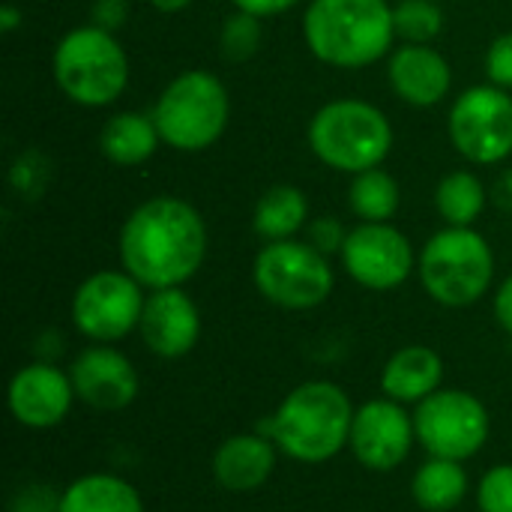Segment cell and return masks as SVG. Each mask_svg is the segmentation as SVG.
Instances as JSON below:
<instances>
[{
    "label": "cell",
    "mask_w": 512,
    "mask_h": 512,
    "mask_svg": "<svg viewBox=\"0 0 512 512\" xmlns=\"http://www.w3.org/2000/svg\"><path fill=\"white\" fill-rule=\"evenodd\" d=\"M117 249L123 270L147 291L183 288L207 258V225L189 201L156 195L126 216Z\"/></svg>",
    "instance_id": "cell-1"
},
{
    "label": "cell",
    "mask_w": 512,
    "mask_h": 512,
    "mask_svg": "<svg viewBox=\"0 0 512 512\" xmlns=\"http://www.w3.org/2000/svg\"><path fill=\"white\" fill-rule=\"evenodd\" d=\"M354 411L351 396L339 384L306 381L294 387L270 417L258 420L255 429L288 459L300 465H324L348 450Z\"/></svg>",
    "instance_id": "cell-2"
},
{
    "label": "cell",
    "mask_w": 512,
    "mask_h": 512,
    "mask_svg": "<svg viewBox=\"0 0 512 512\" xmlns=\"http://www.w3.org/2000/svg\"><path fill=\"white\" fill-rule=\"evenodd\" d=\"M303 39L327 66H372L393 48V6L387 0H309L303 12Z\"/></svg>",
    "instance_id": "cell-3"
},
{
    "label": "cell",
    "mask_w": 512,
    "mask_h": 512,
    "mask_svg": "<svg viewBox=\"0 0 512 512\" xmlns=\"http://www.w3.org/2000/svg\"><path fill=\"white\" fill-rule=\"evenodd\" d=\"M309 147L327 168L354 177L384 165L393 150V126L372 102L333 99L309 120Z\"/></svg>",
    "instance_id": "cell-4"
},
{
    "label": "cell",
    "mask_w": 512,
    "mask_h": 512,
    "mask_svg": "<svg viewBox=\"0 0 512 512\" xmlns=\"http://www.w3.org/2000/svg\"><path fill=\"white\" fill-rule=\"evenodd\" d=\"M60 93L81 108L114 105L129 84V57L117 36L99 24L69 30L51 57Z\"/></svg>",
    "instance_id": "cell-5"
},
{
    "label": "cell",
    "mask_w": 512,
    "mask_h": 512,
    "mask_svg": "<svg viewBox=\"0 0 512 512\" xmlns=\"http://www.w3.org/2000/svg\"><path fill=\"white\" fill-rule=\"evenodd\" d=\"M423 291L447 309H468L486 297L495 279V252L474 228H453L432 234L417 258Z\"/></svg>",
    "instance_id": "cell-6"
},
{
    "label": "cell",
    "mask_w": 512,
    "mask_h": 512,
    "mask_svg": "<svg viewBox=\"0 0 512 512\" xmlns=\"http://www.w3.org/2000/svg\"><path fill=\"white\" fill-rule=\"evenodd\" d=\"M231 117L225 84L207 69H189L168 81L153 105V120L162 144L180 153H201L213 147Z\"/></svg>",
    "instance_id": "cell-7"
},
{
    "label": "cell",
    "mask_w": 512,
    "mask_h": 512,
    "mask_svg": "<svg viewBox=\"0 0 512 512\" xmlns=\"http://www.w3.org/2000/svg\"><path fill=\"white\" fill-rule=\"evenodd\" d=\"M258 294L285 312H309L330 300L336 288L333 264L309 240L264 243L252 264Z\"/></svg>",
    "instance_id": "cell-8"
},
{
    "label": "cell",
    "mask_w": 512,
    "mask_h": 512,
    "mask_svg": "<svg viewBox=\"0 0 512 512\" xmlns=\"http://www.w3.org/2000/svg\"><path fill=\"white\" fill-rule=\"evenodd\" d=\"M417 444L435 459L468 462L474 459L492 432V420L480 396L468 390H438L414 405Z\"/></svg>",
    "instance_id": "cell-9"
},
{
    "label": "cell",
    "mask_w": 512,
    "mask_h": 512,
    "mask_svg": "<svg viewBox=\"0 0 512 512\" xmlns=\"http://www.w3.org/2000/svg\"><path fill=\"white\" fill-rule=\"evenodd\" d=\"M144 285L126 270H99L72 294V324L96 345H114L138 330L144 315Z\"/></svg>",
    "instance_id": "cell-10"
},
{
    "label": "cell",
    "mask_w": 512,
    "mask_h": 512,
    "mask_svg": "<svg viewBox=\"0 0 512 512\" xmlns=\"http://www.w3.org/2000/svg\"><path fill=\"white\" fill-rule=\"evenodd\" d=\"M453 147L474 165H498L512 156V96L504 87L477 84L456 96L447 120Z\"/></svg>",
    "instance_id": "cell-11"
},
{
    "label": "cell",
    "mask_w": 512,
    "mask_h": 512,
    "mask_svg": "<svg viewBox=\"0 0 512 512\" xmlns=\"http://www.w3.org/2000/svg\"><path fill=\"white\" fill-rule=\"evenodd\" d=\"M345 273L369 291H396L417 270L411 240L390 222H360L342 246Z\"/></svg>",
    "instance_id": "cell-12"
},
{
    "label": "cell",
    "mask_w": 512,
    "mask_h": 512,
    "mask_svg": "<svg viewBox=\"0 0 512 512\" xmlns=\"http://www.w3.org/2000/svg\"><path fill=\"white\" fill-rule=\"evenodd\" d=\"M414 444H417V432H414V414H408V405H399L381 396V399L363 402L354 411L348 450L366 471L390 474L402 468Z\"/></svg>",
    "instance_id": "cell-13"
},
{
    "label": "cell",
    "mask_w": 512,
    "mask_h": 512,
    "mask_svg": "<svg viewBox=\"0 0 512 512\" xmlns=\"http://www.w3.org/2000/svg\"><path fill=\"white\" fill-rule=\"evenodd\" d=\"M75 399L78 396H75L69 372L45 360L21 366L12 375L9 390H6V405H9L12 420L33 432L60 426L69 417Z\"/></svg>",
    "instance_id": "cell-14"
},
{
    "label": "cell",
    "mask_w": 512,
    "mask_h": 512,
    "mask_svg": "<svg viewBox=\"0 0 512 512\" xmlns=\"http://www.w3.org/2000/svg\"><path fill=\"white\" fill-rule=\"evenodd\" d=\"M69 378L78 402L96 411H123L141 393L138 369L114 345L90 342V348L75 354L69 366Z\"/></svg>",
    "instance_id": "cell-15"
},
{
    "label": "cell",
    "mask_w": 512,
    "mask_h": 512,
    "mask_svg": "<svg viewBox=\"0 0 512 512\" xmlns=\"http://www.w3.org/2000/svg\"><path fill=\"white\" fill-rule=\"evenodd\" d=\"M138 333L153 357L180 360L201 339V312L183 288H159L147 294Z\"/></svg>",
    "instance_id": "cell-16"
},
{
    "label": "cell",
    "mask_w": 512,
    "mask_h": 512,
    "mask_svg": "<svg viewBox=\"0 0 512 512\" xmlns=\"http://www.w3.org/2000/svg\"><path fill=\"white\" fill-rule=\"evenodd\" d=\"M387 78L393 93L414 108H432L444 102L453 87V69L447 57L432 45L417 42H405L390 54Z\"/></svg>",
    "instance_id": "cell-17"
},
{
    "label": "cell",
    "mask_w": 512,
    "mask_h": 512,
    "mask_svg": "<svg viewBox=\"0 0 512 512\" xmlns=\"http://www.w3.org/2000/svg\"><path fill=\"white\" fill-rule=\"evenodd\" d=\"M279 462V447L255 432H237L225 438L213 453V480L231 495H252L270 483Z\"/></svg>",
    "instance_id": "cell-18"
},
{
    "label": "cell",
    "mask_w": 512,
    "mask_h": 512,
    "mask_svg": "<svg viewBox=\"0 0 512 512\" xmlns=\"http://www.w3.org/2000/svg\"><path fill=\"white\" fill-rule=\"evenodd\" d=\"M444 384V360L435 348L405 345L399 348L381 372V390L399 405H420Z\"/></svg>",
    "instance_id": "cell-19"
},
{
    "label": "cell",
    "mask_w": 512,
    "mask_h": 512,
    "mask_svg": "<svg viewBox=\"0 0 512 512\" xmlns=\"http://www.w3.org/2000/svg\"><path fill=\"white\" fill-rule=\"evenodd\" d=\"M57 498V512H144L141 492L117 474H84Z\"/></svg>",
    "instance_id": "cell-20"
},
{
    "label": "cell",
    "mask_w": 512,
    "mask_h": 512,
    "mask_svg": "<svg viewBox=\"0 0 512 512\" xmlns=\"http://www.w3.org/2000/svg\"><path fill=\"white\" fill-rule=\"evenodd\" d=\"M159 144H162V135L156 129L153 114H141V111H120L108 117L99 135L102 156L120 168L144 165L156 153Z\"/></svg>",
    "instance_id": "cell-21"
},
{
    "label": "cell",
    "mask_w": 512,
    "mask_h": 512,
    "mask_svg": "<svg viewBox=\"0 0 512 512\" xmlns=\"http://www.w3.org/2000/svg\"><path fill=\"white\" fill-rule=\"evenodd\" d=\"M462 465L465 462L429 456L411 480L414 504L423 512H453L462 507L471 492V480Z\"/></svg>",
    "instance_id": "cell-22"
},
{
    "label": "cell",
    "mask_w": 512,
    "mask_h": 512,
    "mask_svg": "<svg viewBox=\"0 0 512 512\" xmlns=\"http://www.w3.org/2000/svg\"><path fill=\"white\" fill-rule=\"evenodd\" d=\"M309 219V201L303 195V189L279 183L270 186L252 213V228L261 240L276 243V240H291L306 228Z\"/></svg>",
    "instance_id": "cell-23"
},
{
    "label": "cell",
    "mask_w": 512,
    "mask_h": 512,
    "mask_svg": "<svg viewBox=\"0 0 512 512\" xmlns=\"http://www.w3.org/2000/svg\"><path fill=\"white\" fill-rule=\"evenodd\" d=\"M348 204L360 222H390L399 213L402 189L384 168H369L363 174H354Z\"/></svg>",
    "instance_id": "cell-24"
},
{
    "label": "cell",
    "mask_w": 512,
    "mask_h": 512,
    "mask_svg": "<svg viewBox=\"0 0 512 512\" xmlns=\"http://www.w3.org/2000/svg\"><path fill=\"white\" fill-rule=\"evenodd\" d=\"M435 207L453 228H471L486 207V186L474 171H453L435 189Z\"/></svg>",
    "instance_id": "cell-25"
},
{
    "label": "cell",
    "mask_w": 512,
    "mask_h": 512,
    "mask_svg": "<svg viewBox=\"0 0 512 512\" xmlns=\"http://www.w3.org/2000/svg\"><path fill=\"white\" fill-rule=\"evenodd\" d=\"M393 24L399 39L429 45L444 27V12L432 0H402L393 6Z\"/></svg>",
    "instance_id": "cell-26"
},
{
    "label": "cell",
    "mask_w": 512,
    "mask_h": 512,
    "mask_svg": "<svg viewBox=\"0 0 512 512\" xmlns=\"http://www.w3.org/2000/svg\"><path fill=\"white\" fill-rule=\"evenodd\" d=\"M261 39H264L261 18L258 15H249V12H240V9L225 18L222 33H219L222 54L228 60H234V63H243V60L255 57L258 48H261Z\"/></svg>",
    "instance_id": "cell-27"
},
{
    "label": "cell",
    "mask_w": 512,
    "mask_h": 512,
    "mask_svg": "<svg viewBox=\"0 0 512 512\" xmlns=\"http://www.w3.org/2000/svg\"><path fill=\"white\" fill-rule=\"evenodd\" d=\"M480 512H512V465H495L477 486Z\"/></svg>",
    "instance_id": "cell-28"
},
{
    "label": "cell",
    "mask_w": 512,
    "mask_h": 512,
    "mask_svg": "<svg viewBox=\"0 0 512 512\" xmlns=\"http://www.w3.org/2000/svg\"><path fill=\"white\" fill-rule=\"evenodd\" d=\"M486 75L489 84L512 90V33H501L486 51Z\"/></svg>",
    "instance_id": "cell-29"
},
{
    "label": "cell",
    "mask_w": 512,
    "mask_h": 512,
    "mask_svg": "<svg viewBox=\"0 0 512 512\" xmlns=\"http://www.w3.org/2000/svg\"><path fill=\"white\" fill-rule=\"evenodd\" d=\"M48 180V165L39 153H24L18 156L15 168H12V186L21 195H39V189Z\"/></svg>",
    "instance_id": "cell-30"
},
{
    "label": "cell",
    "mask_w": 512,
    "mask_h": 512,
    "mask_svg": "<svg viewBox=\"0 0 512 512\" xmlns=\"http://www.w3.org/2000/svg\"><path fill=\"white\" fill-rule=\"evenodd\" d=\"M306 237H309V243H312L318 252H324V255L330 258L333 252H342L348 231L342 228V222H336V219H330V216H321V219H312V222H309Z\"/></svg>",
    "instance_id": "cell-31"
},
{
    "label": "cell",
    "mask_w": 512,
    "mask_h": 512,
    "mask_svg": "<svg viewBox=\"0 0 512 512\" xmlns=\"http://www.w3.org/2000/svg\"><path fill=\"white\" fill-rule=\"evenodd\" d=\"M129 15V3L126 0H96L93 6V24L105 27L114 33V27H120Z\"/></svg>",
    "instance_id": "cell-32"
},
{
    "label": "cell",
    "mask_w": 512,
    "mask_h": 512,
    "mask_svg": "<svg viewBox=\"0 0 512 512\" xmlns=\"http://www.w3.org/2000/svg\"><path fill=\"white\" fill-rule=\"evenodd\" d=\"M240 12H249V15H258V18H273V15H282L288 9H294L300 0H231Z\"/></svg>",
    "instance_id": "cell-33"
},
{
    "label": "cell",
    "mask_w": 512,
    "mask_h": 512,
    "mask_svg": "<svg viewBox=\"0 0 512 512\" xmlns=\"http://www.w3.org/2000/svg\"><path fill=\"white\" fill-rule=\"evenodd\" d=\"M492 312H495V321L498 327L512 336V273L501 282V288L495 291V303H492Z\"/></svg>",
    "instance_id": "cell-34"
},
{
    "label": "cell",
    "mask_w": 512,
    "mask_h": 512,
    "mask_svg": "<svg viewBox=\"0 0 512 512\" xmlns=\"http://www.w3.org/2000/svg\"><path fill=\"white\" fill-rule=\"evenodd\" d=\"M18 24H24V12L18 6H12V3H3L0 6V30L3 33H12Z\"/></svg>",
    "instance_id": "cell-35"
},
{
    "label": "cell",
    "mask_w": 512,
    "mask_h": 512,
    "mask_svg": "<svg viewBox=\"0 0 512 512\" xmlns=\"http://www.w3.org/2000/svg\"><path fill=\"white\" fill-rule=\"evenodd\" d=\"M192 0H150V6L156 12H165V15H174V12H183Z\"/></svg>",
    "instance_id": "cell-36"
},
{
    "label": "cell",
    "mask_w": 512,
    "mask_h": 512,
    "mask_svg": "<svg viewBox=\"0 0 512 512\" xmlns=\"http://www.w3.org/2000/svg\"><path fill=\"white\" fill-rule=\"evenodd\" d=\"M498 204H501V207H507V210H512V171L498 180Z\"/></svg>",
    "instance_id": "cell-37"
}]
</instances>
